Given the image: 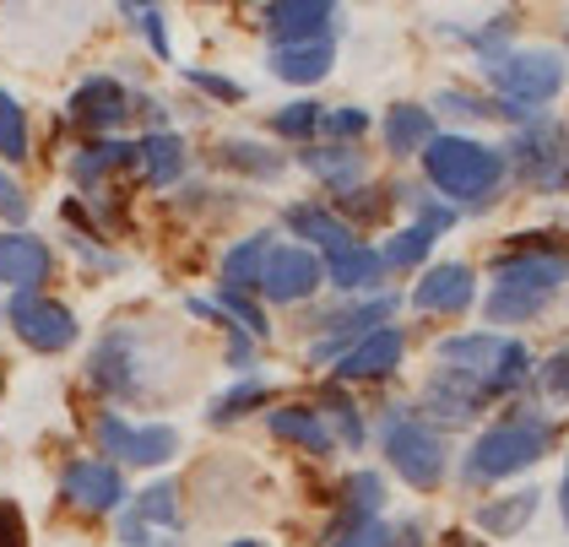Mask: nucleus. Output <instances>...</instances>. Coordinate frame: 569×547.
<instances>
[{
	"label": "nucleus",
	"mask_w": 569,
	"mask_h": 547,
	"mask_svg": "<svg viewBox=\"0 0 569 547\" xmlns=\"http://www.w3.org/2000/svg\"><path fill=\"white\" fill-rule=\"evenodd\" d=\"M218 309L233 320V326H239V331H250V337H266V331H271V326H266V315H261V304L244 294V288H222Z\"/></svg>",
	"instance_id": "34"
},
{
	"label": "nucleus",
	"mask_w": 569,
	"mask_h": 547,
	"mask_svg": "<svg viewBox=\"0 0 569 547\" xmlns=\"http://www.w3.org/2000/svg\"><path fill=\"white\" fill-rule=\"evenodd\" d=\"M548 309V294H537V288H505V282H493V294H488V320H531V315H542Z\"/></svg>",
	"instance_id": "31"
},
{
	"label": "nucleus",
	"mask_w": 569,
	"mask_h": 547,
	"mask_svg": "<svg viewBox=\"0 0 569 547\" xmlns=\"http://www.w3.org/2000/svg\"><path fill=\"white\" fill-rule=\"evenodd\" d=\"M33 152V130H28V109L0 87V163H28Z\"/></svg>",
	"instance_id": "30"
},
{
	"label": "nucleus",
	"mask_w": 569,
	"mask_h": 547,
	"mask_svg": "<svg viewBox=\"0 0 569 547\" xmlns=\"http://www.w3.org/2000/svg\"><path fill=\"white\" fill-rule=\"evenodd\" d=\"M228 547H261V543H228Z\"/></svg>",
	"instance_id": "48"
},
{
	"label": "nucleus",
	"mask_w": 569,
	"mask_h": 547,
	"mask_svg": "<svg viewBox=\"0 0 569 547\" xmlns=\"http://www.w3.org/2000/svg\"><path fill=\"white\" fill-rule=\"evenodd\" d=\"M299 163H305L320 185H331V190H352L358 179H363V152H358V141H331V147H305L299 152Z\"/></svg>",
	"instance_id": "21"
},
{
	"label": "nucleus",
	"mask_w": 569,
	"mask_h": 547,
	"mask_svg": "<svg viewBox=\"0 0 569 547\" xmlns=\"http://www.w3.org/2000/svg\"><path fill=\"white\" fill-rule=\"evenodd\" d=\"M282 222L305 239V250H315V255H342V250H352L358 239H352V228L337 217V211H326V207H315V201H299V207H288L282 211Z\"/></svg>",
	"instance_id": "19"
},
{
	"label": "nucleus",
	"mask_w": 569,
	"mask_h": 547,
	"mask_svg": "<svg viewBox=\"0 0 569 547\" xmlns=\"http://www.w3.org/2000/svg\"><path fill=\"white\" fill-rule=\"evenodd\" d=\"M331 60H337V43L331 39H299V43H271V77L293 87H315L331 77Z\"/></svg>",
	"instance_id": "17"
},
{
	"label": "nucleus",
	"mask_w": 569,
	"mask_h": 547,
	"mask_svg": "<svg viewBox=\"0 0 569 547\" xmlns=\"http://www.w3.org/2000/svg\"><path fill=\"white\" fill-rule=\"evenodd\" d=\"M401 352H407V337L391 331V326H375V331H363L352 347H342L337 379H386L396 364H401Z\"/></svg>",
	"instance_id": "16"
},
{
	"label": "nucleus",
	"mask_w": 569,
	"mask_h": 547,
	"mask_svg": "<svg viewBox=\"0 0 569 547\" xmlns=\"http://www.w3.org/2000/svg\"><path fill=\"white\" fill-rule=\"evenodd\" d=\"M320 282H326V260L315 250H288V245H271L261 277H256V288H261L271 304H299V298H309Z\"/></svg>",
	"instance_id": "11"
},
{
	"label": "nucleus",
	"mask_w": 569,
	"mask_h": 547,
	"mask_svg": "<svg viewBox=\"0 0 569 547\" xmlns=\"http://www.w3.org/2000/svg\"><path fill=\"white\" fill-rule=\"evenodd\" d=\"M423 173L439 190V201L456 207H488L505 185V152L478 136H429L423 147Z\"/></svg>",
	"instance_id": "1"
},
{
	"label": "nucleus",
	"mask_w": 569,
	"mask_h": 547,
	"mask_svg": "<svg viewBox=\"0 0 569 547\" xmlns=\"http://www.w3.org/2000/svg\"><path fill=\"white\" fill-rule=\"evenodd\" d=\"M337 547H391V526H380V520H363V526L342 531V543H337Z\"/></svg>",
	"instance_id": "44"
},
{
	"label": "nucleus",
	"mask_w": 569,
	"mask_h": 547,
	"mask_svg": "<svg viewBox=\"0 0 569 547\" xmlns=\"http://www.w3.org/2000/svg\"><path fill=\"white\" fill-rule=\"evenodd\" d=\"M320 130H331L337 141H358V136L369 130V115L348 103V109H331V115H320Z\"/></svg>",
	"instance_id": "39"
},
{
	"label": "nucleus",
	"mask_w": 569,
	"mask_h": 547,
	"mask_svg": "<svg viewBox=\"0 0 569 547\" xmlns=\"http://www.w3.org/2000/svg\"><path fill=\"white\" fill-rule=\"evenodd\" d=\"M548 445H553V418H542V412H521V418H510V422H493L472 445V456H467V477L472 483L516 477L531 461H542Z\"/></svg>",
	"instance_id": "3"
},
{
	"label": "nucleus",
	"mask_w": 569,
	"mask_h": 547,
	"mask_svg": "<svg viewBox=\"0 0 569 547\" xmlns=\"http://www.w3.org/2000/svg\"><path fill=\"white\" fill-rule=\"evenodd\" d=\"M0 217H6V222H17V228L28 222V196H22V185H17L6 169H0Z\"/></svg>",
	"instance_id": "43"
},
{
	"label": "nucleus",
	"mask_w": 569,
	"mask_h": 547,
	"mask_svg": "<svg viewBox=\"0 0 569 547\" xmlns=\"http://www.w3.org/2000/svg\"><path fill=\"white\" fill-rule=\"evenodd\" d=\"M136 169H141L147 185L169 190L179 173H184V141H179L174 130H152V136H141V141H136Z\"/></svg>",
	"instance_id": "22"
},
{
	"label": "nucleus",
	"mask_w": 569,
	"mask_h": 547,
	"mask_svg": "<svg viewBox=\"0 0 569 547\" xmlns=\"http://www.w3.org/2000/svg\"><path fill=\"white\" fill-rule=\"evenodd\" d=\"M49 271H54V255H49L39 233H28V228H6L0 233V282L11 294H39L49 282Z\"/></svg>",
	"instance_id": "12"
},
{
	"label": "nucleus",
	"mask_w": 569,
	"mask_h": 547,
	"mask_svg": "<svg viewBox=\"0 0 569 547\" xmlns=\"http://www.w3.org/2000/svg\"><path fill=\"white\" fill-rule=\"evenodd\" d=\"M505 163H516L526 185H531V190H542V196L569 190V130L531 115V120L516 130V141H510V158H505Z\"/></svg>",
	"instance_id": "5"
},
{
	"label": "nucleus",
	"mask_w": 569,
	"mask_h": 547,
	"mask_svg": "<svg viewBox=\"0 0 569 547\" xmlns=\"http://www.w3.org/2000/svg\"><path fill=\"white\" fill-rule=\"evenodd\" d=\"M559 509H565V526H569V466H565V494H559Z\"/></svg>",
	"instance_id": "47"
},
{
	"label": "nucleus",
	"mask_w": 569,
	"mask_h": 547,
	"mask_svg": "<svg viewBox=\"0 0 569 547\" xmlns=\"http://www.w3.org/2000/svg\"><path fill=\"white\" fill-rule=\"evenodd\" d=\"M386 461L401 471V483L439 488V477H445V439L418 418H391L386 422Z\"/></svg>",
	"instance_id": "7"
},
{
	"label": "nucleus",
	"mask_w": 569,
	"mask_h": 547,
	"mask_svg": "<svg viewBox=\"0 0 569 547\" xmlns=\"http://www.w3.org/2000/svg\"><path fill=\"white\" fill-rule=\"evenodd\" d=\"M326 277H331L342 294H369V288L386 282V260H380V250H369V245H352V250L326 260Z\"/></svg>",
	"instance_id": "23"
},
{
	"label": "nucleus",
	"mask_w": 569,
	"mask_h": 547,
	"mask_svg": "<svg viewBox=\"0 0 569 547\" xmlns=\"http://www.w3.org/2000/svg\"><path fill=\"white\" fill-rule=\"evenodd\" d=\"M184 520H179V488L174 483H152L141 488L126 515H120V543L126 547H174Z\"/></svg>",
	"instance_id": "8"
},
{
	"label": "nucleus",
	"mask_w": 569,
	"mask_h": 547,
	"mask_svg": "<svg viewBox=\"0 0 569 547\" xmlns=\"http://www.w3.org/2000/svg\"><path fill=\"white\" fill-rule=\"evenodd\" d=\"M537 515V488H526V494H510V499H493V505L478 509V526L488 537H516L526 520Z\"/></svg>",
	"instance_id": "29"
},
{
	"label": "nucleus",
	"mask_w": 569,
	"mask_h": 547,
	"mask_svg": "<svg viewBox=\"0 0 569 547\" xmlns=\"http://www.w3.org/2000/svg\"><path fill=\"white\" fill-rule=\"evenodd\" d=\"M218 163L233 173H250V179H277L282 173V152H271L261 141H244V136H233V141H222L218 147Z\"/></svg>",
	"instance_id": "28"
},
{
	"label": "nucleus",
	"mask_w": 569,
	"mask_h": 547,
	"mask_svg": "<svg viewBox=\"0 0 569 547\" xmlns=\"http://www.w3.org/2000/svg\"><path fill=\"white\" fill-rule=\"evenodd\" d=\"M478 298V277L461 266V260H445V266H429V277H418V294L412 304L418 309H445V315H461L467 304Z\"/></svg>",
	"instance_id": "20"
},
{
	"label": "nucleus",
	"mask_w": 569,
	"mask_h": 547,
	"mask_svg": "<svg viewBox=\"0 0 569 547\" xmlns=\"http://www.w3.org/2000/svg\"><path fill=\"white\" fill-rule=\"evenodd\" d=\"M320 103L315 98H293V103H282L277 115H271V130L277 136H288V141H315V130H320Z\"/></svg>",
	"instance_id": "33"
},
{
	"label": "nucleus",
	"mask_w": 569,
	"mask_h": 547,
	"mask_svg": "<svg viewBox=\"0 0 569 547\" xmlns=\"http://www.w3.org/2000/svg\"><path fill=\"white\" fill-rule=\"evenodd\" d=\"M131 6H136V11H141V6H152V0H131Z\"/></svg>",
	"instance_id": "49"
},
{
	"label": "nucleus",
	"mask_w": 569,
	"mask_h": 547,
	"mask_svg": "<svg viewBox=\"0 0 569 547\" xmlns=\"http://www.w3.org/2000/svg\"><path fill=\"white\" fill-rule=\"evenodd\" d=\"M266 401V379H244V385H233V390H222L218 401H212V422H228V418H244L250 407H261Z\"/></svg>",
	"instance_id": "36"
},
{
	"label": "nucleus",
	"mask_w": 569,
	"mask_h": 547,
	"mask_svg": "<svg viewBox=\"0 0 569 547\" xmlns=\"http://www.w3.org/2000/svg\"><path fill=\"white\" fill-rule=\"evenodd\" d=\"M6 320H11V331L28 341L33 352H66L71 341H77V315L66 309V304H54L44 294H11L6 304Z\"/></svg>",
	"instance_id": "9"
},
{
	"label": "nucleus",
	"mask_w": 569,
	"mask_h": 547,
	"mask_svg": "<svg viewBox=\"0 0 569 547\" xmlns=\"http://www.w3.org/2000/svg\"><path fill=\"white\" fill-rule=\"evenodd\" d=\"M71 120L82 130H120L131 120V92L114 82V77H88V82H77L71 92Z\"/></svg>",
	"instance_id": "14"
},
{
	"label": "nucleus",
	"mask_w": 569,
	"mask_h": 547,
	"mask_svg": "<svg viewBox=\"0 0 569 547\" xmlns=\"http://www.w3.org/2000/svg\"><path fill=\"white\" fill-rule=\"evenodd\" d=\"M271 434L305 445V450H315V456H331V445H337L331 428H326V418H320L315 407H282V412H271Z\"/></svg>",
	"instance_id": "26"
},
{
	"label": "nucleus",
	"mask_w": 569,
	"mask_h": 547,
	"mask_svg": "<svg viewBox=\"0 0 569 547\" xmlns=\"http://www.w3.org/2000/svg\"><path fill=\"white\" fill-rule=\"evenodd\" d=\"M98 450H109L114 461L126 466H163L179 450V434L169 422H152V428H136L120 412H103L98 418Z\"/></svg>",
	"instance_id": "10"
},
{
	"label": "nucleus",
	"mask_w": 569,
	"mask_h": 547,
	"mask_svg": "<svg viewBox=\"0 0 569 547\" xmlns=\"http://www.w3.org/2000/svg\"><path fill=\"white\" fill-rule=\"evenodd\" d=\"M380 499H386V483H380L375 471H358V477L348 483V499H342V531L363 526V520H375Z\"/></svg>",
	"instance_id": "32"
},
{
	"label": "nucleus",
	"mask_w": 569,
	"mask_h": 547,
	"mask_svg": "<svg viewBox=\"0 0 569 547\" xmlns=\"http://www.w3.org/2000/svg\"><path fill=\"white\" fill-rule=\"evenodd\" d=\"M184 82L201 87L207 98H222V103H239V98H244V82H233V77H218V71H184Z\"/></svg>",
	"instance_id": "41"
},
{
	"label": "nucleus",
	"mask_w": 569,
	"mask_h": 547,
	"mask_svg": "<svg viewBox=\"0 0 569 547\" xmlns=\"http://www.w3.org/2000/svg\"><path fill=\"white\" fill-rule=\"evenodd\" d=\"M435 239H439V233H429L423 222H412V228H401L391 245H386V255H380V260H386V266H418L423 255L435 250Z\"/></svg>",
	"instance_id": "35"
},
{
	"label": "nucleus",
	"mask_w": 569,
	"mask_h": 547,
	"mask_svg": "<svg viewBox=\"0 0 569 547\" xmlns=\"http://www.w3.org/2000/svg\"><path fill=\"white\" fill-rule=\"evenodd\" d=\"M429 136H435V115H429L423 103H396L391 115H386V147H391L396 158L423 152Z\"/></svg>",
	"instance_id": "25"
},
{
	"label": "nucleus",
	"mask_w": 569,
	"mask_h": 547,
	"mask_svg": "<svg viewBox=\"0 0 569 547\" xmlns=\"http://www.w3.org/2000/svg\"><path fill=\"white\" fill-rule=\"evenodd\" d=\"M120 169H136V141H92V147H82V152L71 158V179L88 185V190Z\"/></svg>",
	"instance_id": "24"
},
{
	"label": "nucleus",
	"mask_w": 569,
	"mask_h": 547,
	"mask_svg": "<svg viewBox=\"0 0 569 547\" xmlns=\"http://www.w3.org/2000/svg\"><path fill=\"white\" fill-rule=\"evenodd\" d=\"M542 385H548L553 396H565L569 401V347L565 352H553V364H542Z\"/></svg>",
	"instance_id": "45"
},
{
	"label": "nucleus",
	"mask_w": 569,
	"mask_h": 547,
	"mask_svg": "<svg viewBox=\"0 0 569 547\" xmlns=\"http://www.w3.org/2000/svg\"><path fill=\"white\" fill-rule=\"evenodd\" d=\"M326 418L337 422V434H331V439H342V445H363V418L352 412L348 401H337V396H326Z\"/></svg>",
	"instance_id": "40"
},
{
	"label": "nucleus",
	"mask_w": 569,
	"mask_h": 547,
	"mask_svg": "<svg viewBox=\"0 0 569 547\" xmlns=\"http://www.w3.org/2000/svg\"><path fill=\"white\" fill-rule=\"evenodd\" d=\"M439 109L445 115H456V120H488L493 115V103H482V98H472V92H439Z\"/></svg>",
	"instance_id": "42"
},
{
	"label": "nucleus",
	"mask_w": 569,
	"mask_h": 547,
	"mask_svg": "<svg viewBox=\"0 0 569 547\" xmlns=\"http://www.w3.org/2000/svg\"><path fill=\"white\" fill-rule=\"evenodd\" d=\"M136 28H141V39L152 43V54H158V60H169V54H174V49H169V22H163V11H158V6H141V11H136Z\"/></svg>",
	"instance_id": "38"
},
{
	"label": "nucleus",
	"mask_w": 569,
	"mask_h": 547,
	"mask_svg": "<svg viewBox=\"0 0 569 547\" xmlns=\"http://www.w3.org/2000/svg\"><path fill=\"white\" fill-rule=\"evenodd\" d=\"M401 190H407V185H401ZM407 201L418 207V222H423L429 233H445V228L456 222V207H450V201H439V196H423V190H407Z\"/></svg>",
	"instance_id": "37"
},
{
	"label": "nucleus",
	"mask_w": 569,
	"mask_h": 547,
	"mask_svg": "<svg viewBox=\"0 0 569 547\" xmlns=\"http://www.w3.org/2000/svg\"><path fill=\"white\" fill-rule=\"evenodd\" d=\"M493 282H505V288H537V294H553L559 282H569V255H559V250L505 255V260L493 266Z\"/></svg>",
	"instance_id": "18"
},
{
	"label": "nucleus",
	"mask_w": 569,
	"mask_h": 547,
	"mask_svg": "<svg viewBox=\"0 0 569 547\" xmlns=\"http://www.w3.org/2000/svg\"><path fill=\"white\" fill-rule=\"evenodd\" d=\"M439 369H450L456 379H467L472 396L488 401V396H510L516 385H526V375H531V352L510 337L472 331V337L439 341Z\"/></svg>",
	"instance_id": "2"
},
{
	"label": "nucleus",
	"mask_w": 569,
	"mask_h": 547,
	"mask_svg": "<svg viewBox=\"0 0 569 547\" xmlns=\"http://www.w3.org/2000/svg\"><path fill=\"white\" fill-rule=\"evenodd\" d=\"M0 547H28V531H22L17 505H0Z\"/></svg>",
	"instance_id": "46"
},
{
	"label": "nucleus",
	"mask_w": 569,
	"mask_h": 547,
	"mask_svg": "<svg viewBox=\"0 0 569 547\" xmlns=\"http://www.w3.org/2000/svg\"><path fill=\"white\" fill-rule=\"evenodd\" d=\"M482 71L505 98H516L526 109H542L569 82V66L559 49H493V54H482Z\"/></svg>",
	"instance_id": "4"
},
{
	"label": "nucleus",
	"mask_w": 569,
	"mask_h": 547,
	"mask_svg": "<svg viewBox=\"0 0 569 547\" xmlns=\"http://www.w3.org/2000/svg\"><path fill=\"white\" fill-rule=\"evenodd\" d=\"M331 17H337V0H271L266 33H271V43L331 39Z\"/></svg>",
	"instance_id": "15"
},
{
	"label": "nucleus",
	"mask_w": 569,
	"mask_h": 547,
	"mask_svg": "<svg viewBox=\"0 0 569 547\" xmlns=\"http://www.w3.org/2000/svg\"><path fill=\"white\" fill-rule=\"evenodd\" d=\"M271 233H250L244 245H233V250L222 255V288H256V277H261V266H266V255H271Z\"/></svg>",
	"instance_id": "27"
},
{
	"label": "nucleus",
	"mask_w": 569,
	"mask_h": 547,
	"mask_svg": "<svg viewBox=\"0 0 569 547\" xmlns=\"http://www.w3.org/2000/svg\"><path fill=\"white\" fill-rule=\"evenodd\" d=\"M60 494L77 509H88V515H103V509L126 505V477H120V466H109V461H77V466H66Z\"/></svg>",
	"instance_id": "13"
},
{
	"label": "nucleus",
	"mask_w": 569,
	"mask_h": 547,
	"mask_svg": "<svg viewBox=\"0 0 569 547\" xmlns=\"http://www.w3.org/2000/svg\"><path fill=\"white\" fill-rule=\"evenodd\" d=\"M152 352H147V337L141 331H109V337L92 347V364L88 375L92 385L103 390V396H114V401H136V396H147L152 390Z\"/></svg>",
	"instance_id": "6"
}]
</instances>
